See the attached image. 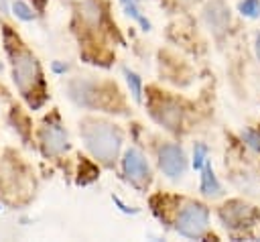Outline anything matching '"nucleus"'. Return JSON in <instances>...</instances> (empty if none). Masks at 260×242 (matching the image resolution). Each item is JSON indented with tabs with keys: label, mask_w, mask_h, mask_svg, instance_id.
Masks as SVG:
<instances>
[{
	"label": "nucleus",
	"mask_w": 260,
	"mask_h": 242,
	"mask_svg": "<svg viewBox=\"0 0 260 242\" xmlns=\"http://www.w3.org/2000/svg\"><path fill=\"white\" fill-rule=\"evenodd\" d=\"M158 165L162 169L165 175H169L171 179H177L185 173V167H187V159H185V153L181 146L169 142L160 148L158 153Z\"/></svg>",
	"instance_id": "nucleus-4"
},
{
	"label": "nucleus",
	"mask_w": 260,
	"mask_h": 242,
	"mask_svg": "<svg viewBox=\"0 0 260 242\" xmlns=\"http://www.w3.org/2000/svg\"><path fill=\"white\" fill-rule=\"evenodd\" d=\"M154 118L165 124L169 130H175L179 124H181V108L175 104V102H160L158 108L152 110Z\"/></svg>",
	"instance_id": "nucleus-8"
},
{
	"label": "nucleus",
	"mask_w": 260,
	"mask_h": 242,
	"mask_svg": "<svg viewBox=\"0 0 260 242\" xmlns=\"http://www.w3.org/2000/svg\"><path fill=\"white\" fill-rule=\"evenodd\" d=\"M2 12H8V6H6V0H2Z\"/></svg>",
	"instance_id": "nucleus-20"
},
{
	"label": "nucleus",
	"mask_w": 260,
	"mask_h": 242,
	"mask_svg": "<svg viewBox=\"0 0 260 242\" xmlns=\"http://www.w3.org/2000/svg\"><path fill=\"white\" fill-rule=\"evenodd\" d=\"M185 2H191V0H185Z\"/></svg>",
	"instance_id": "nucleus-22"
},
{
	"label": "nucleus",
	"mask_w": 260,
	"mask_h": 242,
	"mask_svg": "<svg viewBox=\"0 0 260 242\" xmlns=\"http://www.w3.org/2000/svg\"><path fill=\"white\" fill-rule=\"evenodd\" d=\"M81 136H83V142H85L87 150L95 159H100L102 163H112L118 157V153H120L122 136L110 124L87 122L81 128Z\"/></svg>",
	"instance_id": "nucleus-1"
},
{
	"label": "nucleus",
	"mask_w": 260,
	"mask_h": 242,
	"mask_svg": "<svg viewBox=\"0 0 260 242\" xmlns=\"http://www.w3.org/2000/svg\"><path fill=\"white\" fill-rule=\"evenodd\" d=\"M41 146H43V153L47 157H53V155H59L67 148V134L55 126V124H45L41 128Z\"/></svg>",
	"instance_id": "nucleus-6"
},
{
	"label": "nucleus",
	"mask_w": 260,
	"mask_h": 242,
	"mask_svg": "<svg viewBox=\"0 0 260 242\" xmlns=\"http://www.w3.org/2000/svg\"><path fill=\"white\" fill-rule=\"evenodd\" d=\"M81 16L87 24H98L100 22V6L93 0H85L81 4Z\"/></svg>",
	"instance_id": "nucleus-11"
},
{
	"label": "nucleus",
	"mask_w": 260,
	"mask_h": 242,
	"mask_svg": "<svg viewBox=\"0 0 260 242\" xmlns=\"http://www.w3.org/2000/svg\"><path fill=\"white\" fill-rule=\"evenodd\" d=\"M242 138L248 142L250 148L260 150V132H258V130H246V132L242 134Z\"/></svg>",
	"instance_id": "nucleus-16"
},
{
	"label": "nucleus",
	"mask_w": 260,
	"mask_h": 242,
	"mask_svg": "<svg viewBox=\"0 0 260 242\" xmlns=\"http://www.w3.org/2000/svg\"><path fill=\"white\" fill-rule=\"evenodd\" d=\"M248 214H250V207H248V205L238 203V201H232V203H228V205L221 207L219 218H221L223 226H228V228H238V226H244V220H246Z\"/></svg>",
	"instance_id": "nucleus-9"
},
{
	"label": "nucleus",
	"mask_w": 260,
	"mask_h": 242,
	"mask_svg": "<svg viewBox=\"0 0 260 242\" xmlns=\"http://www.w3.org/2000/svg\"><path fill=\"white\" fill-rule=\"evenodd\" d=\"M53 69H55V71H65L67 67H65V65H61V63H55V65H53Z\"/></svg>",
	"instance_id": "nucleus-19"
},
{
	"label": "nucleus",
	"mask_w": 260,
	"mask_h": 242,
	"mask_svg": "<svg viewBox=\"0 0 260 242\" xmlns=\"http://www.w3.org/2000/svg\"><path fill=\"white\" fill-rule=\"evenodd\" d=\"M126 73V83H128V87H130V94H132V98L136 100V102H140V92H142V83H140V77L134 73V71H124Z\"/></svg>",
	"instance_id": "nucleus-12"
},
{
	"label": "nucleus",
	"mask_w": 260,
	"mask_h": 242,
	"mask_svg": "<svg viewBox=\"0 0 260 242\" xmlns=\"http://www.w3.org/2000/svg\"><path fill=\"white\" fill-rule=\"evenodd\" d=\"M12 75H14V83L18 85L20 92H30L37 85H41V69H39V61L35 59L32 53L22 51L14 57L12 63Z\"/></svg>",
	"instance_id": "nucleus-2"
},
{
	"label": "nucleus",
	"mask_w": 260,
	"mask_h": 242,
	"mask_svg": "<svg viewBox=\"0 0 260 242\" xmlns=\"http://www.w3.org/2000/svg\"><path fill=\"white\" fill-rule=\"evenodd\" d=\"M256 57L260 59V33H258V37H256Z\"/></svg>",
	"instance_id": "nucleus-18"
},
{
	"label": "nucleus",
	"mask_w": 260,
	"mask_h": 242,
	"mask_svg": "<svg viewBox=\"0 0 260 242\" xmlns=\"http://www.w3.org/2000/svg\"><path fill=\"white\" fill-rule=\"evenodd\" d=\"M0 209H2V205H0Z\"/></svg>",
	"instance_id": "nucleus-23"
},
{
	"label": "nucleus",
	"mask_w": 260,
	"mask_h": 242,
	"mask_svg": "<svg viewBox=\"0 0 260 242\" xmlns=\"http://www.w3.org/2000/svg\"><path fill=\"white\" fill-rule=\"evenodd\" d=\"M203 20L205 24L215 33V35H221L228 24H230V10L225 8V4L221 0H213L205 6L203 10Z\"/></svg>",
	"instance_id": "nucleus-7"
},
{
	"label": "nucleus",
	"mask_w": 260,
	"mask_h": 242,
	"mask_svg": "<svg viewBox=\"0 0 260 242\" xmlns=\"http://www.w3.org/2000/svg\"><path fill=\"white\" fill-rule=\"evenodd\" d=\"M238 8L248 18H258L260 16V0H242Z\"/></svg>",
	"instance_id": "nucleus-13"
},
{
	"label": "nucleus",
	"mask_w": 260,
	"mask_h": 242,
	"mask_svg": "<svg viewBox=\"0 0 260 242\" xmlns=\"http://www.w3.org/2000/svg\"><path fill=\"white\" fill-rule=\"evenodd\" d=\"M201 193L209 195V197H217L221 195V185L213 175L211 165H203L201 167Z\"/></svg>",
	"instance_id": "nucleus-10"
},
{
	"label": "nucleus",
	"mask_w": 260,
	"mask_h": 242,
	"mask_svg": "<svg viewBox=\"0 0 260 242\" xmlns=\"http://www.w3.org/2000/svg\"><path fill=\"white\" fill-rule=\"evenodd\" d=\"M124 8H126V14H128V16H132V18L142 26V31H148V28H150V22L146 20V16H142V14H140V10H138L136 2H128V4H124Z\"/></svg>",
	"instance_id": "nucleus-14"
},
{
	"label": "nucleus",
	"mask_w": 260,
	"mask_h": 242,
	"mask_svg": "<svg viewBox=\"0 0 260 242\" xmlns=\"http://www.w3.org/2000/svg\"><path fill=\"white\" fill-rule=\"evenodd\" d=\"M12 12L20 18V20H24V22H28V20H32L35 18V12L28 8V4H24L22 0H14L12 2Z\"/></svg>",
	"instance_id": "nucleus-15"
},
{
	"label": "nucleus",
	"mask_w": 260,
	"mask_h": 242,
	"mask_svg": "<svg viewBox=\"0 0 260 242\" xmlns=\"http://www.w3.org/2000/svg\"><path fill=\"white\" fill-rule=\"evenodd\" d=\"M209 222V211L201 203H189L179 211L177 218V232L187 236V238H199L207 230Z\"/></svg>",
	"instance_id": "nucleus-3"
},
{
	"label": "nucleus",
	"mask_w": 260,
	"mask_h": 242,
	"mask_svg": "<svg viewBox=\"0 0 260 242\" xmlns=\"http://www.w3.org/2000/svg\"><path fill=\"white\" fill-rule=\"evenodd\" d=\"M205 153H207V148H205L203 144H197V146H195V150H193V167H195V169H201V167H203V163H205Z\"/></svg>",
	"instance_id": "nucleus-17"
},
{
	"label": "nucleus",
	"mask_w": 260,
	"mask_h": 242,
	"mask_svg": "<svg viewBox=\"0 0 260 242\" xmlns=\"http://www.w3.org/2000/svg\"><path fill=\"white\" fill-rule=\"evenodd\" d=\"M122 2H124V4H128V2H136V0H122Z\"/></svg>",
	"instance_id": "nucleus-21"
},
{
	"label": "nucleus",
	"mask_w": 260,
	"mask_h": 242,
	"mask_svg": "<svg viewBox=\"0 0 260 242\" xmlns=\"http://www.w3.org/2000/svg\"><path fill=\"white\" fill-rule=\"evenodd\" d=\"M124 173L128 177V181H132L134 185H142L144 181H148V175H150V169H148V163L144 159V155L136 148H128L126 155H124Z\"/></svg>",
	"instance_id": "nucleus-5"
}]
</instances>
